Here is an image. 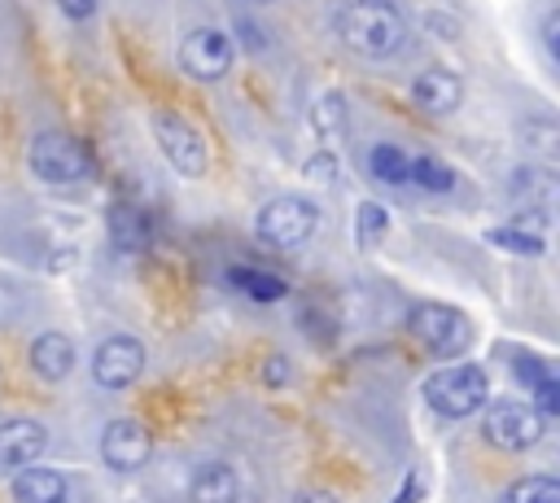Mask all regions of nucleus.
Here are the masks:
<instances>
[{
	"label": "nucleus",
	"mask_w": 560,
	"mask_h": 503,
	"mask_svg": "<svg viewBox=\"0 0 560 503\" xmlns=\"http://www.w3.org/2000/svg\"><path fill=\"white\" fill-rule=\"evenodd\" d=\"M337 35L354 57L385 61L407 39V17L394 0H350L337 13Z\"/></svg>",
	"instance_id": "obj_1"
},
{
	"label": "nucleus",
	"mask_w": 560,
	"mask_h": 503,
	"mask_svg": "<svg viewBox=\"0 0 560 503\" xmlns=\"http://www.w3.org/2000/svg\"><path fill=\"white\" fill-rule=\"evenodd\" d=\"M486 394H490V376H486V367L464 363V359L446 363L442 372H433V376L424 381V398H429V407H433L438 416H446V420H464V416H472L477 407H486Z\"/></svg>",
	"instance_id": "obj_2"
},
{
	"label": "nucleus",
	"mask_w": 560,
	"mask_h": 503,
	"mask_svg": "<svg viewBox=\"0 0 560 503\" xmlns=\"http://www.w3.org/2000/svg\"><path fill=\"white\" fill-rule=\"evenodd\" d=\"M31 171L44 184H79L96 171L92 149L70 131H39L31 140Z\"/></svg>",
	"instance_id": "obj_3"
},
{
	"label": "nucleus",
	"mask_w": 560,
	"mask_h": 503,
	"mask_svg": "<svg viewBox=\"0 0 560 503\" xmlns=\"http://www.w3.org/2000/svg\"><path fill=\"white\" fill-rule=\"evenodd\" d=\"M407 332L433 354V359H459L472 346V324L442 302H420L407 311Z\"/></svg>",
	"instance_id": "obj_4"
},
{
	"label": "nucleus",
	"mask_w": 560,
	"mask_h": 503,
	"mask_svg": "<svg viewBox=\"0 0 560 503\" xmlns=\"http://www.w3.org/2000/svg\"><path fill=\"white\" fill-rule=\"evenodd\" d=\"M258 236L271 245V249H298L311 241V232L319 227V210L315 201L306 197H276L258 210Z\"/></svg>",
	"instance_id": "obj_5"
},
{
	"label": "nucleus",
	"mask_w": 560,
	"mask_h": 503,
	"mask_svg": "<svg viewBox=\"0 0 560 503\" xmlns=\"http://www.w3.org/2000/svg\"><path fill=\"white\" fill-rule=\"evenodd\" d=\"M153 136H158L162 157H166L179 175H188V179H201V175H206V162H210L206 140H201V131H197L184 114L158 109V114H153Z\"/></svg>",
	"instance_id": "obj_6"
},
{
	"label": "nucleus",
	"mask_w": 560,
	"mask_h": 503,
	"mask_svg": "<svg viewBox=\"0 0 560 503\" xmlns=\"http://www.w3.org/2000/svg\"><path fill=\"white\" fill-rule=\"evenodd\" d=\"M547 433V416H538L529 402H494L481 420V437L499 451H529Z\"/></svg>",
	"instance_id": "obj_7"
},
{
	"label": "nucleus",
	"mask_w": 560,
	"mask_h": 503,
	"mask_svg": "<svg viewBox=\"0 0 560 503\" xmlns=\"http://www.w3.org/2000/svg\"><path fill=\"white\" fill-rule=\"evenodd\" d=\"M232 61H236V48L219 26H197L179 39V66H184V74H192L201 83L223 79L232 70Z\"/></svg>",
	"instance_id": "obj_8"
},
{
	"label": "nucleus",
	"mask_w": 560,
	"mask_h": 503,
	"mask_svg": "<svg viewBox=\"0 0 560 503\" xmlns=\"http://www.w3.org/2000/svg\"><path fill=\"white\" fill-rule=\"evenodd\" d=\"M140 372H144V346L127 332H114L92 350V381L101 389H127L140 381Z\"/></svg>",
	"instance_id": "obj_9"
},
{
	"label": "nucleus",
	"mask_w": 560,
	"mask_h": 503,
	"mask_svg": "<svg viewBox=\"0 0 560 503\" xmlns=\"http://www.w3.org/2000/svg\"><path fill=\"white\" fill-rule=\"evenodd\" d=\"M153 455V433L140 420H109L101 433V459L114 472H140Z\"/></svg>",
	"instance_id": "obj_10"
},
{
	"label": "nucleus",
	"mask_w": 560,
	"mask_h": 503,
	"mask_svg": "<svg viewBox=\"0 0 560 503\" xmlns=\"http://www.w3.org/2000/svg\"><path fill=\"white\" fill-rule=\"evenodd\" d=\"M44 451H48V429L39 420H4L0 424V468L39 464Z\"/></svg>",
	"instance_id": "obj_11"
},
{
	"label": "nucleus",
	"mask_w": 560,
	"mask_h": 503,
	"mask_svg": "<svg viewBox=\"0 0 560 503\" xmlns=\"http://www.w3.org/2000/svg\"><path fill=\"white\" fill-rule=\"evenodd\" d=\"M411 101H416L424 114L442 118V114L459 109L464 83H459V74H451V70H442V66H429V70H420V74L411 79Z\"/></svg>",
	"instance_id": "obj_12"
},
{
	"label": "nucleus",
	"mask_w": 560,
	"mask_h": 503,
	"mask_svg": "<svg viewBox=\"0 0 560 503\" xmlns=\"http://www.w3.org/2000/svg\"><path fill=\"white\" fill-rule=\"evenodd\" d=\"M9 494H13V503H66L70 499V486H66V477L57 468L26 464L9 481Z\"/></svg>",
	"instance_id": "obj_13"
},
{
	"label": "nucleus",
	"mask_w": 560,
	"mask_h": 503,
	"mask_svg": "<svg viewBox=\"0 0 560 503\" xmlns=\"http://www.w3.org/2000/svg\"><path fill=\"white\" fill-rule=\"evenodd\" d=\"M241 499V481L232 472V464L223 459H210V464H197L192 477H188V503H236Z\"/></svg>",
	"instance_id": "obj_14"
},
{
	"label": "nucleus",
	"mask_w": 560,
	"mask_h": 503,
	"mask_svg": "<svg viewBox=\"0 0 560 503\" xmlns=\"http://www.w3.org/2000/svg\"><path fill=\"white\" fill-rule=\"evenodd\" d=\"M70 367H74V341L66 332L48 328V332H39L31 341V372L39 381H66Z\"/></svg>",
	"instance_id": "obj_15"
},
{
	"label": "nucleus",
	"mask_w": 560,
	"mask_h": 503,
	"mask_svg": "<svg viewBox=\"0 0 560 503\" xmlns=\"http://www.w3.org/2000/svg\"><path fill=\"white\" fill-rule=\"evenodd\" d=\"M105 219H109V241H114V249H122V254H140V249L149 245V219L140 214V206L114 201Z\"/></svg>",
	"instance_id": "obj_16"
},
{
	"label": "nucleus",
	"mask_w": 560,
	"mask_h": 503,
	"mask_svg": "<svg viewBox=\"0 0 560 503\" xmlns=\"http://www.w3.org/2000/svg\"><path fill=\"white\" fill-rule=\"evenodd\" d=\"M249 302H280L284 293H289V284L280 280V276H271V271H258V267H232V276H228Z\"/></svg>",
	"instance_id": "obj_17"
},
{
	"label": "nucleus",
	"mask_w": 560,
	"mask_h": 503,
	"mask_svg": "<svg viewBox=\"0 0 560 503\" xmlns=\"http://www.w3.org/2000/svg\"><path fill=\"white\" fill-rule=\"evenodd\" d=\"M368 171L381 179V184H407L411 179V157L398 149V144H372L368 153Z\"/></svg>",
	"instance_id": "obj_18"
},
{
	"label": "nucleus",
	"mask_w": 560,
	"mask_h": 503,
	"mask_svg": "<svg viewBox=\"0 0 560 503\" xmlns=\"http://www.w3.org/2000/svg\"><path fill=\"white\" fill-rule=\"evenodd\" d=\"M499 503H560V481L551 472H529L503 490Z\"/></svg>",
	"instance_id": "obj_19"
},
{
	"label": "nucleus",
	"mask_w": 560,
	"mask_h": 503,
	"mask_svg": "<svg viewBox=\"0 0 560 503\" xmlns=\"http://www.w3.org/2000/svg\"><path fill=\"white\" fill-rule=\"evenodd\" d=\"M411 179H416L420 188H429V192H451V188H455V171H451L446 162L429 157V153L411 157Z\"/></svg>",
	"instance_id": "obj_20"
},
{
	"label": "nucleus",
	"mask_w": 560,
	"mask_h": 503,
	"mask_svg": "<svg viewBox=\"0 0 560 503\" xmlns=\"http://www.w3.org/2000/svg\"><path fill=\"white\" fill-rule=\"evenodd\" d=\"M311 122H315V131L332 136V131L346 122V101H341V92H324V96L315 101V109H311Z\"/></svg>",
	"instance_id": "obj_21"
},
{
	"label": "nucleus",
	"mask_w": 560,
	"mask_h": 503,
	"mask_svg": "<svg viewBox=\"0 0 560 503\" xmlns=\"http://www.w3.org/2000/svg\"><path fill=\"white\" fill-rule=\"evenodd\" d=\"M385 232H389V214H385L381 206L363 201V206H359V245H368V249H372Z\"/></svg>",
	"instance_id": "obj_22"
},
{
	"label": "nucleus",
	"mask_w": 560,
	"mask_h": 503,
	"mask_svg": "<svg viewBox=\"0 0 560 503\" xmlns=\"http://www.w3.org/2000/svg\"><path fill=\"white\" fill-rule=\"evenodd\" d=\"M486 236H490L494 245L512 249V254H542V241H534V236H525V232H516V227H490Z\"/></svg>",
	"instance_id": "obj_23"
},
{
	"label": "nucleus",
	"mask_w": 560,
	"mask_h": 503,
	"mask_svg": "<svg viewBox=\"0 0 560 503\" xmlns=\"http://www.w3.org/2000/svg\"><path fill=\"white\" fill-rule=\"evenodd\" d=\"M512 367H516V381H521V385H529V389L556 376V372H551V363H542V359H534V354H516V363H512Z\"/></svg>",
	"instance_id": "obj_24"
},
{
	"label": "nucleus",
	"mask_w": 560,
	"mask_h": 503,
	"mask_svg": "<svg viewBox=\"0 0 560 503\" xmlns=\"http://www.w3.org/2000/svg\"><path fill=\"white\" fill-rule=\"evenodd\" d=\"M57 9H61L70 22H83V17L96 13V0H57Z\"/></svg>",
	"instance_id": "obj_25"
},
{
	"label": "nucleus",
	"mask_w": 560,
	"mask_h": 503,
	"mask_svg": "<svg viewBox=\"0 0 560 503\" xmlns=\"http://www.w3.org/2000/svg\"><path fill=\"white\" fill-rule=\"evenodd\" d=\"M424 490H420V472H407V481H402V490L394 494V503H416Z\"/></svg>",
	"instance_id": "obj_26"
},
{
	"label": "nucleus",
	"mask_w": 560,
	"mask_h": 503,
	"mask_svg": "<svg viewBox=\"0 0 560 503\" xmlns=\"http://www.w3.org/2000/svg\"><path fill=\"white\" fill-rule=\"evenodd\" d=\"M267 385H289V359H267Z\"/></svg>",
	"instance_id": "obj_27"
},
{
	"label": "nucleus",
	"mask_w": 560,
	"mask_h": 503,
	"mask_svg": "<svg viewBox=\"0 0 560 503\" xmlns=\"http://www.w3.org/2000/svg\"><path fill=\"white\" fill-rule=\"evenodd\" d=\"M556 22H560V17H556V9H551V13L542 17V44H547V52H556Z\"/></svg>",
	"instance_id": "obj_28"
},
{
	"label": "nucleus",
	"mask_w": 560,
	"mask_h": 503,
	"mask_svg": "<svg viewBox=\"0 0 560 503\" xmlns=\"http://www.w3.org/2000/svg\"><path fill=\"white\" fill-rule=\"evenodd\" d=\"M293 503H337L328 490H302V494H293Z\"/></svg>",
	"instance_id": "obj_29"
},
{
	"label": "nucleus",
	"mask_w": 560,
	"mask_h": 503,
	"mask_svg": "<svg viewBox=\"0 0 560 503\" xmlns=\"http://www.w3.org/2000/svg\"><path fill=\"white\" fill-rule=\"evenodd\" d=\"M254 4H271V0H254Z\"/></svg>",
	"instance_id": "obj_30"
}]
</instances>
